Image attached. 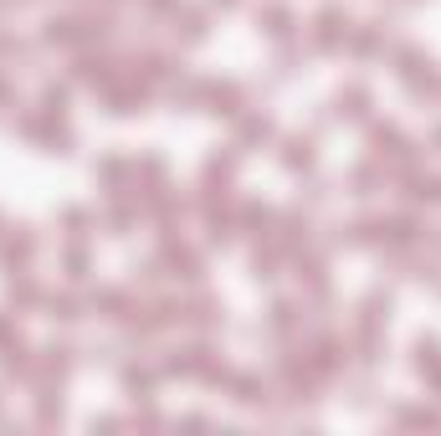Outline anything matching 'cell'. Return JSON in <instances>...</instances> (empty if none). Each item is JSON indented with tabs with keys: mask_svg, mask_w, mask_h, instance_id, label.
<instances>
[{
	"mask_svg": "<svg viewBox=\"0 0 441 436\" xmlns=\"http://www.w3.org/2000/svg\"><path fill=\"white\" fill-rule=\"evenodd\" d=\"M206 98H211V113H236L241 87H231V82H211V87H206Z\"/></svg>",
	"mask_w": 441,
	"mask_h": 436,
	"instance_id": "cell-1",
	"label": "cell"
},
{
	"mask_svg": "<svg viewBox=\"0 0 441 436\" xmlns=\"http://www.w3.org/2000/svg\"><path fill=\"white\" fill-rule=\"evenodd\" d=\"M415 369H441V339H431V334H421L415 339Z\"/></svg>",
	"mask_w": 441,
	"mask_h": 436,
	"instance_id": "cell-2",
	"label": "cell"
},
{
	"mask_svg": "<svg viewBox=\"0 0 441 436\" xmlns=\"http://www.w3.org/2000/svg\"><path fill=\"white\" fill-rule=\"evenodd\" d=\"M0 262H11V267H21V262H31V236H11V242L0 247Z\"/></svg>",
	"mask_w": 441,
	"mask_h": 436,
	"instance_id": "cell-3",
	"label": "cell"
},
{
	"mask_svg": "<svg viewBox=\"0 0 441 436\" xmlns=\"http://www.w3.org/2000/svg\"><path fill=\"white\" fill-rule=\"evenodd\" d=\"M0 369H6V375H26V349L6 344V349H0Z\"/></svg>",
	"mask_w": 441,
	"mask_h": 436,
	"instance_id": "cell-4",
	"label": "cell"
},
{
	"mask_svg": "<svg viewBox=\"0 0 441 436\" xmlns=\"http://www.w3.org/2000/svg\"><path fill=\"white\" fill-rule=\"evenodd\" d=\"M282 160H288L293 169H308V164H313V144H308V139H288V155H282Z\"/></svg>",
	"mask_w": 441,
	"mask_h": 436,
	"instance_id": "cell-5",
	"label": "cell"
},
{
	"mask_svg": "<svg viewBox=\"0 0 441 436\" xmlns=\"http://www.w3.org/2000/svg\"><path fill=\"white\" fill-rule=\"evenodd\" d=\"M364 103H369V98H364V87H349V93H339V113L359 118V113H364Z\"/></svg>",
	"mask_w": 441,
	"mask_h": 436,
	"instance_id": "cell-6",
	"label": "cell"
},
{
	"mask_svg": "<svg viewBox=\"0 0 441 436\" xmlns=\"http://www.w3.org/2000/svg\"><path fill=\"white\" fill-rule=\"evenodd\" d=\"M267 134H272V123H267V118H247V123H241V139H247V144H262Z\"/></svg>",
	"mask_w": 441,
	"mask_h": 436,
	"instance_id": "cell-7",
	"label": "cell"
},
{
	"mask_svg": "<svg viewBox=\"0 0 441 436\" xmlns=\"http://www.w3.org/2000/svg\"><path fill=\"white\" fill-rule=\"evenodd\" d=\"M236 401H241V406H257V401H262V385H257L252 375H241V380H236Z\"/></svg>",
	"mask_w": 441,
	"mask_h": 436,
	"instance_id": "cell-8",
	"label": "cell"
},
{
	"mask_svg": "<svg viewBox=\"0 0 441 436\" xmlns=\"http://www.w3.org/2000/svg\"><path fill=\"white\" fill-rule=\"evenodd\" d=\"M123 385H128V390H149L154 375H149V369H139V364H128V369H123Z\"/></svg>",
	"mask_w": 441,
	"mask_h": 436,
	"instance_id": "cell-9",
	"label": "cell"
},
{
	"mask_svg": "<svg viewBox=\"0 0 441 436\" xmlns=\"http://www.w3.org/2000/svg\"><path fill=\"white\" fill-rule=\"evenodd\" d=\"M411 195L415 201H441V180H411Z\"/></svg>",
	"mask_w": 441,
	"mask_h": 436,
	"instance_id": "cell-10",
	"label": "cell"
},
{
	"mask_svg": "<svg viewBox=\"0 0 441 436\" xmlns=\"http://www.w3.org/2000/svg\"><path fill=\"white\" fill-rule=\"evenodd\" d=\"M47 308H52V318H82L77 313V298H52Z\"/></svg>",
	"mask_w": 441,
	"mask_h": 436,
	"instance_id": "cell-11",
	"label": "cell"
},
{
	"mask_svg": "<svg viewBox=\"0 0 441 436\" xmlns=\"http://www.w3.org/2000/svg\"><path fill=\"white\" fill-rule=\"evenodd\" d=\"M41 421H62V401H52V396H41Z\"/></svg>",
	"mask_w": 441,
	"mask_h": 436,
	"instance_id": "cell-12",
	"label": "cell"
},
{
	"mask_svg": "<svg viewBox=\"0 0 441 436\" xmlns=\"http://www.w3.org/2000/svg\"><path fill=\"white\" fill-rule=\"evenodd\" d=\"M216 6H236V0H216Z\"/></svg>",
	"mask_w": 441,
	"mask_h": 436,
	"instance_id": "cell-13",
	"label": "cell"
}]
</instances>
